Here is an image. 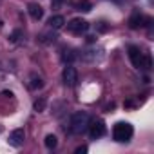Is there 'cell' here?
I'll return each instance as SVG.
<instances>
[{
	"instance_id": "6da1fadb",
	"label": "cell",
	"mask_w": 154,
	"mask_h": 154,
	"mask_svg": "<svg viewBox=\"0 0 154 154\" xmlns=\"http://www.w3.org/2000/svg\"><path fill=\"white\" fill-rule=\"evenodd\" d=\"M89 123H91V118H89V114H87L85 111L74 112V114L71 116V122H69V125H71V132H74V134H82V132L87 131Z\"/></svg>"
},
{
	"instance_id": "7a4b0ae2",
	"label": "cell",
	"mask_w": 154,
	"mask_h": 154,
	"mask_svg": "<svg viewBox=\"0 0 154 154\" xmlns=\"http://www.w3.org/2000/svg\"><path fill=\"white\" fill-rule=\"evenodd\" d=\"M132 134H134V129H132V125L127 123V122H118V123L112 127V138H114V141H118V143H127V141H131Z\"/></svg>"
},
{
	"instance_id": "3957f363",
	"label": "cell",
	"mask_w": 154,
	"mask_h": 154,
	"mask_svg": "<svg viewBox=\"0 0 154 154\" xmlns=\"http://www.w3.org/2000/svg\"><path fill=\"white\" fill-rule=\"evenodd\" d=\"M87 29H89V22L84 20V18H72L67 24V31L72 33V35H84Z\"/></svg>"
},
{
	"instance_id": "277c9868",
	"label": "cell",
	"mask_w": 154,
	"mask_h": 154,
	"mask_svg": "<svg viewBox=\"0 0 154 154\" xmlns=\"http://www.w3.org/2000/svg\"><path fill=\"white\" fill-rule=\"evenodd\" d=\"M62 80L67 87H74L76 84H78V72H76V69L72 65H65L63 67V72H62Z\"/></svg>"
},
{
	"instance_id": "5b68a950",
	"label": "cell",
	"mask_w": 154,
	"mask_h": 154,
	"mask_svg": "<svg viewBox=\"0 0 154 154\" xmlns=\"http://www.w3.org/2000/svg\"><path fill=\"white\" fill-rule=\"evenodd\" d=\"M87 131H89V136H91V138H102V136L105 134V123H103V120H94V122H91L89 127H87Z\"/></svg>"
},
{
	"instance_id": "8992f818",
	"label": "cell",
	"mask_w": 154,
	"mask_h": 154,
	"mask_svg": "<svg viewBox=\"0 0 154 154\" xmlns=\"http://www.w3.org/2000/svg\"><path fill=\"white\" fill-rule=\"evenodd\" d=\"M127 51H129V60H131V63H132L136 69H141V63H143V53L140 51V47L131 45Z\"/></svg>"
},
{
	"instance_id": "52a82bcc",
	"label": "cell",
	"mask_w": 154,
	"mask_h": 154,
	"mask_svg": "<svg viewBox=\"0 0 154 154\" xmlns=\"http://www.w3.org/2000/svg\"><path fill=\"white\" fill-rule=\"evenodd\" d=\"M149 24H150V18H147L143 15H138V13L129 18V27L131 29H138V27H143V26H149Z\"/></svg>"
},
{
	"instance_id": "ba28073f",
	"label": "cell",
	"mask_w": 154,
	"mask_h": 154,
	"mask_svg": "<svg viewBox=\"0 0 154 154\" xmlns=\"http://www.w3.org/2000/svg\"><path fill=\"white\" fill-rule=\"evenodd\" d=\"M24 140H26V132H24V129H15L11 134H9V145L11 147H20L22 143H24Z\"/></svg>"
},
{
	"instance_id": "9c48e42d",
	"label": "cell",
	"mask_w": 154,
	"mask_h": 154,
	"mask_svg": "<svg viewBox=\"0 0 154 154\" xmlns=\"http://www.w3.org/2000/svg\"><path fill=\"white\" fill-rule=\"evenodd\" d=\"M27 13L31 15L33 20H42V18H44V9H42V6L36 4V2H29V4H27Z\"/></svg>"
},
{
	"instance_id": "30bf717a",
	"label": "cell",
	"mask_w": 154,
	"mask_h": 154,
	"mask_svg": "<svg viewBox=\"0 0 154 154\" xmlns=\"http://www.w3.org/2000/svg\"><path fill=\"white\" fill-rule=\"evenodd\" d=\"M47 24H49V27H51V29H54V31H56V29H62V27L65 26V18H63L62 15H53V17L49 18V22H47Z\"/></svg>"
},
{
	"instance_id": "8fae6325",
	"label": "cell",
	"mask_w": 154,
	"mask_h": 154,
	"mask_svg": "<svg viewBox=\"0 0 154 154\" xmlns=\"http://www.w3.org/2000/svg\"><path fill=\"white\" fill-rule=\"evenodd\" d=\"M44 87V80H42V76H38V74H31L29 76V89H33V91H38V89H42Z\"/></svg>"
},
{
	"instance_id": "7c38bea8",
	"label": "cell",
	"mask_w": 154,
	"mask_h": 154,
	"mask_svg": "<svg viewBox=\"0 0 154 154\" xmlns=\"http://www.w3.org/2000/svg\"><path fill=\"white\" fill-rule=\"evenodd\" d=\"M76 11H82V13H89L93 9V4L89 2V0H78V2L74 4Z\"/></svg>"
},
{
	"instance_id": "4fadbf2b",
	"label": "cell",
	"mask_w": 154,
	"mask_h": 154,
	"mask_svg": "<svg viewBox=\"0 0 154 154\" xmlns=\"http://www.w3.org/2000/svg\"><path fill=\"white\" fill-rule=\"evenodd\" d=\"M44 143H45L47 149H56V145H58V138H56L54 134H47L45 140H44Z\"/></svg>"
},
{
	"instance_id": "5bb4252c",
	"label": "cell",
	"mask_w": 154,
	"mask_h": 154,
	"mask_svg": "<svg viewBox=\"0 0 154 154\" xmlns=\"http://www.w3.org/2000/svg\"><path fill=\"white\" fill-rule=\"evenodd\" d=\"M45 103H47V102H45V98H38V100L35 102V105H33V107H35V111H36V112H42V111L45 109Z\"/></svg>"
},
{
	"instance_id": "9a60e30c",
	"label": "cell",
	"mask_w": 154,
	"mask_h": 154,
	"mask_svg": "<svg viewBox=\"0 0 154 154\" xmlns=\"http://www.w3.org/2000/svg\"><path fill=\"white\" fill-rule=\"evenodd\" d=\"M20 35H22V33H20L18 29H17V31H15V33L11 35V42H18V36H20Z\"/></svg>"
},
{
	"instance_id": "2e32d148",
	"label": "cell",
	"mask_w": 154,
	"mask_h": 154,
	"mask_svg": "<svg viewBox=\"0 0 154 154\" xmlns=\"http://www.w3.org/2000/svg\"><path fill=\"white\" fill-rule=\"evenodd\" d=\"M74 152H76V154H84V152H87V147H85V145H82V147H78V149H76Z\"/></svg>"
}]
</instances>
